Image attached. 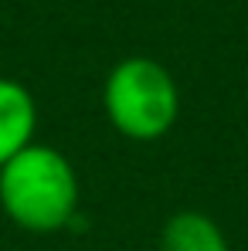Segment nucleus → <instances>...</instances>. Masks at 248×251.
Returning <instances> with one entry per match:
<instances>
[{"label": "nucleus", "instance_id": "f257e3e1", "mask_svg": "<svg viewBox=\"0 0 248 251\" xmlns=\"http://www.w3.org/2000/svg\"><path fill=\"white\" fill-rule=\"evenodd\" d=\"M82 183L72 160L44 143H31L0 167V210L31 234H55L79 214Z\"/></svg>", "mask_w": 248, "mask_h": 251}, {"label": "nucleus", "instance_id": "f03ea898", "mask_svg": "<svg viewBox=\"0 0 248 251\" xmlns=\"http://www.w3.org/2000/svg\"><path fill=\"white\" fill-rule=\"evenodd\" d=\"M102 112L119 136L153 143L164 139L180 116V88L157 58L129 54L102 82Z\"/></svg>", "mask_w": 248, "mask_h": 251}, {"label": "nucleus", "instance_id": "7ed1b4c3", "mask_svg": "<svg viewBox=\"0 0 248 251\" xmlns=\"http://www.w3.org/2000/svg\"><path fill=\"white\" fill-rule=\"evenodd\" d=\"M38 132V102L31 88L17 78L0 75V167L10 163L21 150L34 143Z\"/></svg>", "mask_w": 248, "mask_h": 251}, {"label": "nucleus", "instance_id": "20e7f679", "mask_svg": "<svg viewBox=\"0 0 248 251\" xmlns=\"http://www.w3.org/2000/svg\"><path fill=\"white\" fill-rule=\"evenodd\" d=\"M157 251H231L221 224L204 210H177L160 231Z\"/></svg>", "mask_w": 248, "mask_h": 251}]
</instances>
